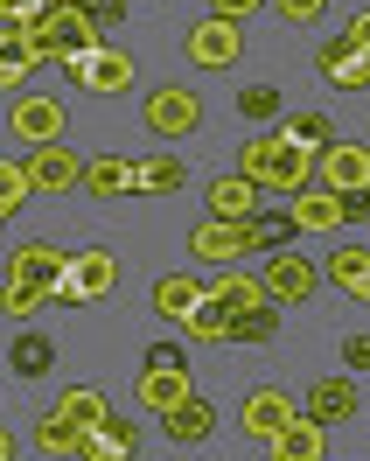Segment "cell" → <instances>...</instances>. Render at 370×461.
<instances>
[{
    "instance_id": "cell-37",
    "label": "cell",
    "mask_w": 370,
    "mask_h": 461,
    "mask_svg": "<svg viewBox=\"0 0 370 461\" xmlns=\"http://www.w3.org/2000/svg\"><path fill=\"white\" fill-rule=\"evenodd\" d=\"M77 7H85V14L98 22V29H113V22H126V0H77Z\"/></svg>"
},
{
    "instance_id": "cell-38",
    "label": "cell",
    "mask_w": 370,
    "mask_h": 461,
    "mask_svg": "<svg viewBox=\"0 0 370 461\" xmlns=\"http://www.w3.org/2000/svg\"><path fill=\"white\" fill-rule=\"evenodd\" d=\"M280 14H286V22H301V29H308V22H321V14H329V0H280Z\"/></svg>"
},
{
    "instance_id": "cell-6",
    "label": "cell",
    "mask_w": 370,
    "mask_h": 461,
    "mask_svg": "<svg viewBox=\"0 0 370 461\" xmlns=\"http://www.w3.org/2000/svg\"><path fill=\"white\" fill-rule=\"evenodd\" d=\"M238 420H245V433H252V440H266V447H273V440L301 420V399H286V392H273V384H258V392H245V412H238Z\"/></svg>"
},
{
    "instance_id": "cell-20",
    "label": "cell",
    "mask_w": 370,
    "mask_h": 461,
    "mask_svg": "<svg viewBox=\"0 0 370 461\" xmlns=\"http://www.w3.org/2000/svg\"><path fill=\"white\" fill-rule=\"evenodd\" d=\"M293 224H301V230H342L349 217H342V196H336V189H321V182H314V189L293 196Z\"/></svg>"
},
{
    "instance_id": "cell-35",
    "label": "cell",
    "mask_w": 370,
    "mask_h": 461,
    "mask_svg": "<svg viewBox=\"0 0 370 461\" xmlns=\"http://www.w3.org/2000/svg\"><path fill=\"white\" fill-rule=\"evenodd\" d=\"M238 113H245V119H273V113H280V91H273V85L238 91Z\"/></svg>"
},
{
    "instance_id": "cell-15",
    "label": "cell",
    "mask_w": 370,
    "mask_h": 461,
    "mask_svg": "<svg viewBox=\"0 0 370 461\" xmlns=\"http://www.w3.org/2000/svg\"><path fill=\"white\" fill-rule=\"evenodd\" d=\"M301 412H308L314 427H336V420H356V377H321V384L308 392V405H301Z\"/></svg>"
},
{
    "instance_id": "cell-30",
    "label": "cell",
    "mask_w": 370,
    "mask_h": 461,
    "mask_svg": "<svg viewBox=\"0 0 370 461\" xmlns=\"http://www.w3.org/2000/svg\"><path fill=\"white\" fill-rule=\"evenodd\" d=\"M189 182V168L175 161V154H154V161H140V196H175Z\"/></svg>"
},
{
    "instance_id": "cell-9",
    "label": "cell",
    "mask_w": 370,
    "mask_h": 461,
    "mask_svg": "<svg viewBox=\"0 0 370 461\" xmlns=\"http://www.w3.org/2000/svg\"><path fill=\"white\" fill-rule=\"evenodd\" d=\"M35 196H63V189H77L85 182V161L77 154H63V147H29V161H22Z\"/></svg>"
},
{
    "instance_id": "cell-36",
    "label": "cell",
    "mask_w": 370,
    "mask_h": 461,
    "mask_svg": "<svg viewBox=\"0 0 370 461\" xmlns=\"http://www.w3.org/2000/svg\"><path fill=\"white\" fill-rule=\"evenodd\" d=\"M7 315H35V308H50V294H35V287H7V301H0Z\"/></svg>"
},
{
    "instance_id": "cell-26",
    "label": "cell",
    "mask_w": 370,
    "mask_h": 461,
    "mask_svg": "<svg viewBox=\"0 0 370 461\" xmlns=\"http://www.w3.org/2000/svg\"><path fill=\"white\" fill-rule=\"evenodd\" d=\"M280 133L293 147H308V154H329V147H336V119H329V113H293Z\"/></svg>"
},
{
    "instance_id": "cell-33",
    "label": "cell",
    "mask_w": 370,
    "mask_h": 461,
    "mask_svg": "<svg viewBox=\"0 0 370 461\" xmlns=\"http://www.w3.org/2000/svg\"><path fill=\"white\" fill-rule=\"evenodd\" d=\"M182 329H189L196 343H230V315H224V308H210V301H203V308L182 321Z\"/></svg>"
},
{
    "instance_id": "cell-7",
    "label": "cell",
    "mask_w": 370,
    "mask_h": 461,
    "mask_svg": "<svg viewBox=\"0 0 370 461\" xmlns=\"http://www.w3.org/2000/svg\"><path fill=\"white\" fill-rule=\"evenodd\" d=\"M314 182H321V189H336V196H356V189H370V147L336 140L321 161H314Z\"/></svg>"
},
{
    "instance_id": "cell-8",
    "label": "cell",
    "mask_w": 370,
    "mask_h": 461,
    "mask_svg": "<svg viewBox=\"0 0 370 461\" xmlns=\"http://www.w3.org/2000/svg\"><path fill=\"white\" fill-rule=\"evenodd\" d=\"M147 126H154V133H168V140L196 133V126H203V105H196V91H182V85H161V91H147Z\"/></svg>"
},
{
    "instance_id": "cell-40",
    "label": "cell",
    "mask_w": 370,
    "mask_h": 461,
    "mask_svg": "<svg viewBox=\"0 0 370 461\" xmlns=\"http://www.w3.org/2000/svg\"><path fill=\"white\" fill-rule=\"evenodd\" d=\"M252 7H266V0H210V14H217V22H245Z\"/></svg>"
},
{
    "instance_id": "cell-24",
    "label": "cell",
    "mask_w": 370,
    "mask_h": 461,
    "mask_svg": "<svg viewBox=\"0 0 370 461\" xmlns=\"http://www.w3.org/2000/svg\"><path fill=\"white\" fill-rule=\"evenodd\" d=\"M252 203H258L252 175H224V182H210V217H252Z\"/></svg>"
},
{
    "instance_id": "cell-10",
    "label": "cell",
    "mask_w": 370,
    "mask_h": 461,
    "mask_svg": "<svg viewBox=\"0 0 370 461\" xmlns=\"http://www.w3.org/2000/svg\"><path fill=\"white\" fill-rule=\"evenodd\" d=\"M189 57H196L203 70H230V63L245 57V35H238V22H217V14H203L196 29H189Z\"/></svg>"
},
{
    "instance_id": "cell-41",
    "label": "cell",
    "mask_w": 370,
    "mask_h": 461,
    "mask_svg": "<svg viewBox=\"0 0 370 461\" xmlns=\"http://www.w3.org/2000/svg\"><path fill=\"white\" fill-rule=\"evenodd\" d=\"M147 364H182V343H147Z\"/></svg>"
},
{
    "instance_id": "cell-18",
    "label": "cell",
    "mask_w": 370,
    "mask_h": 461,
    "mask_svg": "<svg viewBox=\"0 0 370 461\" xmlns=\"http://www.w3.org/2000/svg\"><path fill=\"white\" fill-rule=\"evenodd\" d=\"M203 301L210 308H224V315H238V308H252V301H266V280H252V273H238V266H224L210 287H203Z\"/></svg>"
},
{
    "instance_id": "cell-2",
    "label": "cell",
    "mask_w": 370,
    "mask_h": 461,
    "mask_svg": "<svg viewBox=\"0 0 370 461\" xmlns=\"http://www.w3.org/2000/svg\"><path fill=\"white\" fill-rule=\"evenodd\" d=\"M113 280H119V259L105 252V245H91V252H70L57 301H63V308H85V301H98V294L113 287Z\"/></svg>"
},
{
    "instance_id": "cell-16",
    "label": "cell",
    "mask_w": 370,
    "mask_h": 461,
    "mask_svg": "<svg viewBox=\"0 0 370 461\" xmlns=\"http://www.w3.org/2000/svg\"><path fill=\"white\" fill-rule=\"evenodd\" d=\"M161 433H168L175 447H203V440L217 433V405H210V399L175 405V412H161Z\"/></svg>"
},
{
    "instance_id": "cell-4",
    "label": "cell",
    "mask_w": 370,
    "mask_h": 461,
    "mask_svg": "<svg viewBox=\"0 0 370 461\" xmlns=\"http://www.w3.org/2000/svg\"><path fill=\"white\" fill-rule=\"evenodd\" d=\"M63 77H70L77 91H98V98H119V91L133 85V57H126V50H105V42H98L91 57H70V63H63Z\"/></svg>"
},
{
    "instance_id": "cell-22",
    "label": "cell",
    "mask_w": 370,
    "mask_h": 461,
    "mask_svg": "<svg viewBox=\"0 0 370 461\" xmlns=\"http://www.w3.org/2000/svg\"><path fill=\"white\" fill-rule=\"evenodd\" d=\"M154 308H161L168 321H189L203 308V280H189V273H161V280H154Z\"/></svg>"
},
{
    "instance_id": "cell-28",
    "label": "cell",
    "mask_w": 370,
    "mask_h": 461,
    "mask_svg": "<svg viewBox=\"0 0 370 461\" xmlns=\"http://www.w3.org/2000/svg\"><path fill=\"white\" fill-rule=\"evenodd\" d=\"M35 447H42V455L77 461V447H85V427H70L63 412H50V420H35Z\"/></svg>"
},
{
    "instance_id": "cell-14",
    "label": "cell",
    "mask_w": 370,
    "mask_h": 461,
    "mask_svg": "<svg viewBox=\"0 0 370 461\" xmlns=\"http://www.w3.org/2000/svg\"><path fill=\"white\" fill-rule=\"evenodd\" d=\"M7 126H14L29 147H57V133H63V105H57V98H14Z\"/></svg>"
},
{
    "instance_id": "cell-11",
    "label": "cell",
    "mask_w": 370,
    "mask_h": 461,
    "mask_svg": "<svg viewBox=\"0 0 370 461\" xmlns=\"http://www.w3.org/2000/svg\"><path fill=\"white\" fill-rule=\"evenodd\" d=\"M314 70L329 77L336 91H370V50H356L349 35H336V42H321V57H314Z\"/></svg>"
},
{
    "instance_id": "cell-27",
    "label": "cell",
    "mask_w": 370,
    "mask_h": 461,
    "mask_svg": "<svg viewBox=\"0 0 370 461\" xmlns=\"http://www.w3.org/2000/svg\"><path fill=\"white\" fill-rule=\"evenodd\" d=\"M273 329H280V308H273V301H252V308L230 315V343H273Z\"/></svg>"
},
{
    "instance_id": "cell-42",
    "label": "cell",
    "mask_w": 370,
    "mask_h": 461,
    "mask_svg": "<svg viewBox=\"0 0 370 461\" xmlns=\"http://www.w3.org/2000/svg\"><path fill=\"white\" fill-rule=\"evenodd\" d=\"M349 42H356V50H370V7L356 14V22H349Z\"/></svg>"
},
{
    "instance_id": "cell-3",
    "label": "cell",
    "mask_w": 370,
    "mask_h": 461,
    "mask_svg": "<svg viewBox=\"0 0 370 461\" xmlns=\"http://www.w3.org/2000/svg\"><path fill=\"white\" fill-rule=\"evenodd\" d=\"M189 252H196L203 266H238L245 252H258L252 245V217H210V224L189 230Z\"/></svg>"
},
{
    "instance_id": "cell-1",
    "label": "cell",
    "mask_w": 370,
    "mask_h": 461,
    "mask_svg": "<svg viewBox=\"0 0 370 461\" xmlns=\"http://www.w3.org/2000/svg\"><path fill=\"white\" fill-rule=\"evenodd\" d=\"M314 161H321V154L293 147L286 133H252L245 154H238V175H252L258 189H286V196H301V189L314 182Z\"/></svg>"
},
{
    "instance_id": "cell-5",
    "label": "cell",
    "mask_w": 370,
    "mask_h": 461,
    "mask_svg": "<svg viewBox=\"0 0 370 461\" xmlns=\"http://www.w3.org/2000/svg\"><path fill=\"white\" fill-rule=\"evenodd\" d=\"M63 266H70V252H57V245H14V259H7V287H35V294H50L57 301L63 287Z\"/></svg>"
},
{
    "instance_id": "cell-45",
    "label": "cell",
    "mask_w": 370,
    "mask_h": 461,
    "mask_svg": "<svg viewBox=\"0 0 370 461\" xmlns=\"http://www.w3.org/2000/svg\"><path fill=\"white\" fill-rule=\"evenodd\" d=\"M273 7H280V0H273Z\"/></svg>"
},
{
    "instance_id": "cell-12",
    "label": "cell",
    "mask_w": 370,
    "mask_h": 461,
    "mask_svg": "<svg viewBox=\"0 0 370 461\" xmlns=\"http://www.w3.org/2000/svg\"><path fill=\"white\" fill-rule=\"evenodd\" d=\"M140 399H147V412H175V405H189V399H196L189 364H140Z\"/></svg>"
},
{
    "instance_id": "cell-43",
    "label": "cell",
    "mask_w": 370,
    "mask_h": 461,
    "mask_svg": "<svg viewBox=\"0 0 370 461\" xmlns=\"http://www.w3.org/2000/svg\"><path fill=\"white\" fill-rule=\"evenodd\" d=\"M0 461H14V433L0 427Z\"/></svg>"
},
{
    "instance_id": "cell-31",
    "label": "cell",
    "mask_w": 370,
    "mask_h": 461,
    "mask_svg": "<svg viewBox=\"0 0 370 461\" xmlns=\"http://www.w3.org/2000/svg\"><path fill=\"white\" fill-rule=\"evenodd\" d=\"M29 70H35V57H29V42H22V29H0V91H14Z\"/></svg>"
},
{
    "instance_id": "cell-25",
    "label": "cell",
    "mask_w": 370,
    "mask_h": 461,
    "mask_svg": "<svg viewBox=\"0 0 370 461\" xmlns=\"http://www.w3.org/2000/svg\"><path fill=\"white\" fill-rule=\"evenodd\" d=\"M57 412L63 420H70V427H105V420H113V412H105V399H98V384H70V392H63L57 399Z\"/></svg>"
},
{
    "instance_id": "cell-17",
    "label": "cell",
    "mask_w": 370,
    "mask_h": 461,
    "mask_svg": "<svg viewBox=\"0 0 370 461\" xmlns=\"http://www.w3.org/2000/svg\"><path fill=\"white\" fill-rule=\"evenodd\" d=\"M85 189L91 196H140V161L98 154V161H85Z\"/></svg>"
},
{
    "instance_id": "cell-21",
    "label": "cell",
    "mask_w": 370,
    "mask_h": 461,
    "mask_svg": "<svg viewBox=\"0 0 370 461\" xmlns=\"http://www.w3.org/2000/svg\"><path fill=\"white\" fill-rule=\"evenodd\" d=\"M133 440H140V427H133V420H105V427L85 433L77 461H126V455H133Z\"/></svg>"
},
{
    "instance_id": "cell-19",
    "label": "cell",
    "mask_w": 370,
    "mask_h": 461,
    "mask_svg": "<svg viewBox=\"0 0 370 461\" xmlns=\"http://www.w3.org/2000/svg\"><path fill=\"white\" fill-rule=\"evenodd\" d=\"M321 273H329V280H336L349 301H370V252H364V245H336Z\"/></svg>"
},
{
    "instance_id": "cell-13",
    "label": "cell",
    "mask_w": 370,
    "mask_h": 461,
    "mask_svg": "<svg viewBox=\"0 0 370 461\" xmlns=\"http://www.w3.org/2000/svg\"><path fill=\"white\" fill-rule=\"evenodd\" d=\"M258 280H266V301L286 308V301H308L314 294V266L301 259V252H273V266H266Z\"/></svg>"
},
{
    "instance_id": "cell-23",
    "label": "cell",
    "mask_w": 370,
    "mask_h": 461,
    "mask_svg": "<svg viewBox=\"0 0 370 461\" xmlns=\"http://www.w3.org/2000/svg\"><path fill=\"white\" fill-rule=\"evenodd\" d=\"M273 461H329V433H321L308 412H301V420H293V427L273 440Z\"/></svg>"
},
{
    "instance_id": "cell-34",
    "label": "cell",
    "mask_w": 370,
    "mask_h": 461,
    "mask_svg": "<svg viewBox=\"0 0 370 461\" xmlns=\"http://www.w3.org/2000/svg\"><path fill=\"white\" fill-rule=\"evenodd\" d=\"M29 196H35V189H29V175H22V161H0V210L14 217Z\"/></svg>"
},
{
    "instance_id": "cell-29",
    "label": "cell",
    "mask_w": 370,
    "mask_h": 461,
    "mask_svg": "<svg viewBox=\"0 0 370 461\" xmlns=\"http://www.w3.org/2000/svg\"><path fill=\"white\" fill-rule=\"evenodd\" d=\"M7 364H14L22 377H42L50 364H57V343H50V336H35V329H29V336H14V349H7Z\"/></svg>"
},
{
    "instance_id": "cell-39",
    "label": "cell",
    "mask_w": 370,
    "mask_h": 461,
    "mask_svg": "<svg viewBox=\"0 0 370 461\" xmlns=\"http://www.w3.org/2000/svg\"><path fill=\"white\" fill-rule=\"evenodd\" d=\"M342 364H349V371H370V336H342Z\"/></svg>"
},
{
    "instance_id": "cell-32",
    "label": "cell",
    "mask_w": 370,
    "mask_h": 461,
    "mask_svg": "<svg viewBox=\"0 0 370 461\" xmlns=\"http://www.w3.org/2000/svg\"><path fill=\"white\" fill-rule=\"evenodd\" d=\"M293 210H266V217H252V245L258 252H286V238H293Z\"/></svg>"
},
{
    "instance_id": "cell-44",
    "label": "cell",
    "mask_w": 370,
    "mask_h": 461,
    "mask_svg": "<svg viewBox=\"0 0 370 461\" xmlns=\"http://www.w3.org/2000/svg\"><path fill=\"white\" fill-rule=\"evenodd\" d=\"M0 224H7V210H0Z\"/></svg>"
}]
</instances>
